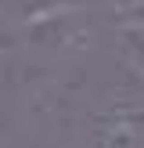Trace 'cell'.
<instances>
[{"instance_id": "cell-1", "label": "cell", "mask_w": 144, "mask_h": 148, "mask_svg": "<svg viewBox=\"0 0 144 148\" xmlns=\"http://www.w3.org/2000/svg\"><path fill=\"white\" fill-rule=\"evenodd\" d=\"M130 116H122V119H105V127H101L97 134V148H137V130L130 127Z\"/></svg>"}]
</instances>
